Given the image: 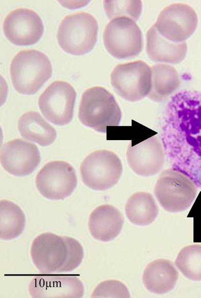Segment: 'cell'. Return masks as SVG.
<instances>
[{
	"label": "cell",
	"mask_w": 201,
	"mask_h": 298,
	"mask_svg": "<svg viewBox=\"0 0 201 298\" xmlns=\"http://www.w3.org/2000/svg\"><path fill=\"white\" fill-rule=\"evenodd\" d=\"M162 143L173 169L201 189V92L175 94L165 113Z\"/></svg>",
	"instance_id": "1"
},
{
	"label": "cell",
	"mask_w": 201,
	"mask_h": 298,
	"mask_svg": "<svg viewBox=\"0 0 201 298\" xmlns=\"http://www.w3.org/2000/svg\"><path fill=\"white\" fill-rule=\"evenodd\" d=\"M10 73L13 86L18 92L32 95L51 76L52 68L44 53L36 49H25L13 58Z\"/></svg>",
	"instance_id": "2"
},
{
	"label": "cell",
	"mask_w": 201,
	"mask_h": 298,
	"mask_svg": "<svg viewBox=\"0 0 201 298\" xmlns=\"http://www.w3.org/2000/svg\"><path fill=\"white\" fill-rule=\"evenodd\" d=\"M121 118L120 109L114 96L105 88L95 86L82 94L79 119L84 125L101 132L107 127L119 125Z\"/></svg>",
	"instance_id": "3"
},
{
	"label": "cell",
	"mask_w": 201,
	"mask_h": 298,
	"mask_svg": "<svg viewBox=\"0 0 201 298\" xmlns=\"http://www.w3.org/2000/svg\"><path fill=\"white\" fill-rule=\"evenodd\" d=\"M97 22L91 14L80 12L66 16L58 29L59 46L72 55H83L90 51L97 37Z\"/></svg>",
	"instance_id": "4"
},
{
	"label": "cell",
	"mask_w": 201,
	"mask_h": 298,
	"mask_svg": "<svg viewBox=\"0 0 201 298\" xmlns=\"http://www.w3.org/2000/svg\"><path fill=\"white\" fill-rule=\"evenodd\" d=\"M154 193L165 210L176 213L190 206L196 197L197 186L188 176L172 168L160 174Z\"/></svg>",
	"instance_id": "5"
},
{
	"label": "cell",
	"mask_w": 201,
	"mask_h": 298,
	"mask_svg": "<svg viewBox=\"0 0 201 298\" xmlns=\"http://www.w3.org/2000/svg\"><path fill=\"white\" fill-rule=\"evenodd\" d=\"M84 184L95 191H105L117 183L123 171L121 161L113 152L103 149L90 153L80 166Z\"/></svg>",
	"instance_id": "6"
},
{
	"label": "cell",
	"mask_w": 201,
	"mask_h": 298,
	"mask_svg": "<svg viewBox=\"0 0 201 298\" xmlns=\"http://www.w3.org/2000/svg\"><path fill=\"white\" fill-rule=\"evenodd\" d=\"M111 83L115 92L124 99L140 100L150 91L151 68L141 60L118 64L111 73Z\"/></svg>",
	"instance_id": "7"
},
{
	"label": "cell",
	"mask_w": 201,
	"mask_h": 298,
	"mask_svg": "<svg viewBox=\"0 0 201 298\" xmlns=\"http://www.w3.org/2000/svg\"><path fill=\"white\" fill-rule=\"evenodd\" d=\"M103 41L107 51L118 59L137 56L143 44L139 27L134 20L123 17L112 19L106 25Z\"/></svg>",
	"instance_id": "8"
},
{
	"label": "cell",
	"mask_w": 201,
	"mask_h": 298,
	"mask_svg": "<svg viewBox=\"0 0 201 298\" xmlns=\"http://www.w3.org/2000/svg\"><path fill=\"white\" fill-rule=\"evenodd\" d=\"M35 184L38 191L44 198L52 200H64L77 186L75 170L64 161L48 162L37 174Z\"/></svg>",
	"instance_id": "9"
},
{
	"label": "cell",
	"mask_w": 201,
	"mask_h": 298,
	"mask_svg": "<svg viewBox=\"0 0 201 298\" xmlns=\"http://www.w3.org/2000/svg\"><path fill=\"white\" fill-rule=\"evenodd\" d=\"M76 92L68 83L56 80L41 94L39 107L45 118L59 126L66 125L72 119Z\"/></svg>",
	"instance_id": "10"
},
{
	"label": "cell",
	"mask_w": 201,
	"mask_h": 298,
	"mask_svg": "<svg viewBox=\"0 0 201 298\" xmlns=\"http://www.w3.org/2000/svg\"><path fill=\"white\" fill-rule=\"evenodd\" d=\"M198 24L195 10L184 3L171 4L160 13L154 24L165 38L174 42H184L194 32Z\"/></svg>",
	"instance_id": "11"
},
{
	"label": "cell",
	"mask_w": 201,
	"mask_h": 298,
	"mask_svg": "<svg viewBox=\"0 0 201 298\" xmlns=\"http://www.w3.org/2000/svg\"><path fill=\"white\" fill-rule=\"evenodd\" d=\"M30 255L33 264L42 274L58 273L64 264L67 248L63 236L44 232L33 240Z\"/></svg>",
	"instance_id": "12"
},
{
	"label": "cell",
	"mask_w": 201,
	"mask_h": 298,
	"mask_svg": "<svg viewBox=\"0 0 201 298\" xmlns=\"http://www.w3.org/2000/svg\"><path fill=\"white\" fill-rule=\"evenodd\" d=\"M3 30L6 37L17 45H30L42 37L44 27L42 20L35 11L27 8L16 9L5 18Z\"/></svg>",
	"instance_id": "13"
},
{
	"label": "cell",
	"mask_w": 201,
	"mask_h": 298,
	"mask_svg": "<svg viewBox=\"0 0 201 298\" xmlns=\"http://www.w3.org/2000/svg\"><path fill=\"white\" fill-rule=\"evenodd\" d=\"M126 158L128 165L136 174L148 177L158 173L165 161V151L160 139L154 136L132 146L128 145Z\"/></svg>",
	"instance_id": "14"
},
{
	"label": "cell",
	"mask_w": 201,
	"mask_h": 298,
	"mask_svg": "<svg viewBox=\"0 0 201 298\" xmlns=\"http://www.w3.org/2000/svg\"><path fill=\"white\" fill-rule=\"evenodd\" d=\"M40 152L34 144L15 139L4 144L1 150V162L9 173L18 177L31 174L40 162Z\"/></svg>",
	"instance_id": "15"
},
{
	"label": "cell",
	"mask_w": 201,
	"mask_h": 298,
	"mask_svg": "<svg viewBox=\"0 0 201 298\" xmlns=\"http://www.w3.org/2000/svg\"><path fill=\"white\" fill-rule=\"evenodd\" d=\"M28 290L34 298H81L84 288L74 276H38L32 278Z\"/></svg>",
	"instance_id": "16"
},
{
	"label": "cell",
	"mask_w": 201,
	"mask_h": 298,
	"mask_svg": "<svg viewBox=\"0 0 201 298\" xmlns=\"http://www.w3.org/2000/svg\"><path fill=\"white\" fill-rule=\"evenodd\" d=\"M123 224L124 219L120 211L107 204L96 207L90 213L88 222L91 236L103 242L115 239L121 231Z\"/></svg>",
	"instance_id": "17"
},
{
	"label": "cell",
	"mask_w": 201,
	"mask_h": 298,
	"mask_svg": "<svg viewBox=\"0 0 201 298\" xmlns=\"http://www.w3.org/2000/svg\"><path fill=\"white\" fill-rule=\"evenodd\" d=\"M146 51L153 61L176 64L185 58L187 44L174 42L163 36L153 25L146 33Z\"/></svg>",
	"instance_id": "18"
},
{
	"label": "cell",
	"mask_w": 201,
	"mask_h": 298,
	"mask_svg": "<svg viewBox=\"0 0 201 298\" xmlns=\"http://www.w3.org/2000/svg\"><path fill=\"white\" fill-rule=\"evenodd\" d=\"M178 278L179 273L171 261L159 259L147 264L143 273L142 282L149 292L163 294L174 288Z\"/></svg>",
	"instance_id": "19"
},
{
	"label": "cell",
	"mask_w": 201,
	"mask_h": 298,
	"mask_svg": "<svg viewBox=\"0 0 201 298\" xmlns=\"http://www.w3.org/2000/svg\"><path fill=\"white\" fill-rule=\"evenodd\" d=\"M18 129L24 139L42 146L52 144L57 137L55 129L35 111L26 112L19 118Z\"/></svg>",
	"instance_id": "20"
},
{
	"label": "cell",
	"mask_w": 201,
	"mask_h": 298,
	"mask_svg": "<svg viewBox=\"0 0 201 298\" xmlns=\"http://www.w3.org/2000/svg\"><path fill=\"white\" fill-rule=\"evenodd\" d=\"M125 212L132 224L145 226L154 222L159 213V207L153 195L145 192L132 194L125 205Z\"/></svg>",
	"instance_id": "21"
},
{
	"label": "cell",
	"mask_w": 201,
	"mask_h": 298,
	"mask_svg": "<svg viewBox=\"0 0 201 298\" xmlns=\"http://www.w3.org/2000/svg\"><path fill=\"white\" fill-rule=\"evenodd\" d=\"M150 68L152 88L147 96L153 101H163L180 86L179 75L173 66L167 64H156Z\"/></svg>",
	"instance_id": "22"
},
{
	"label": "cell",
	"mask_w": 201,
	"mask_h": 298,
	"mask_svg": "<svg viewBox=\"0 0 201 298\" xmlns=\"http://www.w3.org/2000/svg\"><path fill=\"white\" fill-rule=\"evenodd\" d=\"M26 216L22 209L14 203L2 200L0 202V238L4 240L17 238L23 232Z\"/></svg>",
	"instance_id": "23"
},
{
	"label": "cell",
	"mask_w": 201,
	"mask_h": 298,
	"mask_svg": "<svg viewBox=\"0 0 201 298\" xmlns=\"http://www.w3.org/2000/svg\"><path fill=\"white\" fill-rule=\"evenodd\" d=\"M175 264L188 279L201 281V244L184 247L178 254Z\"/></svg>",
	"instance_id": "24"
},
{
	"label": "cell",
	"mask_w": 201,
	"mask_h": 298,
	"mask_svg": "<svg viewBox=\"0 0 201 298\" xmlns=\"http://www.w3.org/2000/svg\"><path fill=\"white\" fill-rule=\"evenodd\" d=\"M104 9L110 19L127 17L136 21L140 17L142 9L141 1H105Z\"/></svg>",
	"instance_id": "25"
},
{
	"label": "cell",
	"mask_w": 201,
	"mask_h": 298,
	"mask_svg": "<svg viewBox=\"0 0 201 298\" xmlns=\"http://www.w3.org/2000/svg\"><path fill=\"white\" fill-rule=\"evenodd\" d=\"M127 286L116 280H105L100 282L93 290L91 297H130Z\"/></svg>",
	"instance_id": "26"
},
{
	"label": "cell",
	"mask_w": 201,
	"mask_h": 298,
	"mask_svg": "<svg viewBox=\"0 0 201 298\" xmlns=\"http://www.w3.org/2000/svg\"><path fill=\"white\" fill-rule=\"evenodd\" d=\"M67 248L66 260L58 273L69 272L77 268L82 263L84 258L82 246L76 239L63 236Z\"/></svg>",
	"instance_id": "27"
}]
</instances>
